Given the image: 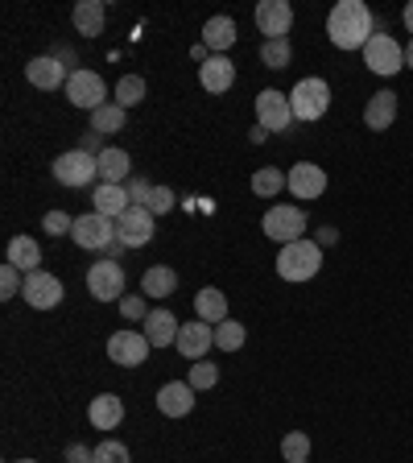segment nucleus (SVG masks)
<instances>
[{
  "instance_id": "f257e3e1",
  "label": "nucleus",
  "mask_w": 413,
  "mask_h": 463,
  "mask_svg": "<svg viewBox=\"0 0 413 463\" xmlns=\"http://www.w3.org/2000/svg\"><path fill=\"white\" fill-rule=\"evenodd\" d=\"M372 33H376V17L364 0H339L327 13V38L339 50H364Z\"/></svg>"
},
{
  "instance_id": "f03ea898",
  "label": "nucleus",
  "mask_w": 413,
  "mask_h": 463,
  "mask_svg": "<svg viewBox=\"0 0 413 463\" xmlns=\"http://www.w3.org/2000/svg\"><path fill=\"white\" fill-rule=\"evenodd\" d=\"M318 269H323V244H314V241L281 244V252H277V273H281L286 281H310Z\"/></svg>"
},
{
  "instance_id": "7ed1b4c3",
  "label": "nucleus",
  "mask_w": 413,
  "mask_h": 463,
  "mask_svg": "<svg viewBox=\"0 0 413 463\" xmlns=\"http://www.w3.org/2000/svg\"><path fill=\"white\" fill-rule=\"evenodd\" d=\"M289 108H294V120H323V112L331 108V87L327 79H298V87L289 91Z\"/></svg>"
},
{
  "instance_id": "20e7f679",
  "label": "nucleus",
  "mask_w": 413,
  "mask_h": 463,
  "mask_svg": "<svg viewBox=\"0 0 413 463\" xmlns=\"http://www.w3.org/2000/svg\"><path fill=\"white\" fill-rule=\"evenodd\" d=\"M260 228H265V236H269V241L294 244V241H302V232H306V212H302V207H289V203H277V207H269V212H265Z\"/></svg>"
},
{
  "instance_id": "39448f33",
  "label": "nucleus",
  "mask_w": 413,
  "mask_h": 463,
  "mask_svg": "<svg viewBox=\"0 0 413 463\" xmlns=\"http://www.w3.org/2000/svg\"><path fill=\"white\" fill-rule=\"evenodd\" d=\"M364 67L372 71V75H385V79H393L397 71L405 67V50L397 46L393 38H389L385 29H376L372 38H368V46H364Z\"/></svg>"
},
{
  "instance_id": "423d86ee",
  "label": "nucleus",
  "mask_w": 413,
  "mask_h": 463,
  "mask_svg": "<svg viewBox=\"0 0 413 463\" xmlns=\"http://www.w3.org/2000/svg\"><path fill=\"white\" fill-rule=\"evenodd\" d=\"M70 241L79 244V249L87 252H104L116 244V220H108V215H96L87 212L75 220V228H70Z\"/></svg>"
},
{
  "instance_id": "0eeeda50",
  "label": "nucleus",
  "mask_w": 413,
  "mask_h": 463,
  "mask_svg": "<svg viewBox=\"0 0 413 463\" xmlns=\"http://www.w3.org/2000/svg\"><path fill=\"white\" fill-rule=\"evenodd\" d=\"M257 125L265 133H294V108H289V96L277 91V87H265L257 96Z\"/></svg>"
},
{
  "instance_id": "6e6552de",
  "label": "nucleus",
  "mask_w": 413,
  "mask_h": 463,
  "mask_svg": "<svg viewBox=\"0 0 413 463\" xmlns=\"http://www.w3.org/2000/svg\"><path fill=\"white\" fill-rule=\"evenodd\" d=\"M67 99L75 108H87V112H96V108H104L108 104V87H104V79L96 75V71H70V79H67Z\"/></svg>"
},
{
  "instance_id": "1a4fd4ad",
  "label": "nucleus",
  "mask_w": 413,
  "mask_h": 463,
  "mask_svg": "<svg viewBox=\"0 0 413 463\" xmlns=\"http://www.w3.org/2000/svg\"><path fill=\"white\" fill-rule=\"evenodd\" d=\"M87 289H91V298H99V302L125 298V265H116V260H96V265L87 269Z\"/></svg>"
},
{
  "instance_id": "9d476101",
  "label": "nucleus",
  "mask_w": 413,
  "mask_h": 463,
  "mask_svg": "<svg viewBox=\"0 0 413 463\" xmlns=\"http://www.w3.org/2000/svg\"><path fill=\"white\" fill-rule=\"evenodd\" d=\"M116 241L120 249H145V244L154 241V212H145V207H128L120 220H116Z\"/></svg>"
},
{
  "instance_id": "9b49d317",
  "label": "nucleus",
  "mask_w": 413,
  "mask_h": 463,
  "mask_svg": "<svg viewBox=\"0 0 413 463\" xmlns=\"http://www.w3.org/2000/svg\"><path fill=\"white\" fill-rule=\"evenodd\" d=\"M21 298H25L33 310H54L58 302L67 298V289H62V281H58L54 273L38 269V273H25V289H21Z\"/></svg>"
},
{
  "instance_id": "f8f14e48",
  "label": "nucleus",
  "mask_w": 413,
  "mask_h": 463,
  "mask_svg": "<svg viewBox=\"0 0 413 463\" xmlns=\"http://www.w3.org/2000/svg\"><path fill=\"white\" fill-rule=\"evenodd\" d=\"M149 335L145 331H116L112 339H108V360L120 368H136L145 364V356H149Z\"/></svg>"
},
{
  "instance_id": "ddd939ff",
  "label": "nucleus",
  "mask_w": 413,
  "mask_h": 463,
  "mask_svg": "<svg viewBox=\"0 0 413 463\" xmlns=\"http://www.w3.org/2000/svg\"><path fill=\"white\" fill-rule=\"evenodd\" d=\"M54 178L62 186H87L91 178H99V162L96 154H83V149H70L54 162Z\"/></svg>"
},
{
  "instance_id": "4468645a",
  "label": "nucleus",
  "mask_w": 413,
  "mask_h": 463,
  "mask_svg": "<svg viewBox=\"0 0 413 463\" xmlns=\"http://www.w3.org/2000/svg\"><path fill=\"white\" fill-rule=\"evenodd\" d=\"M286 186L294 199H323V191H327V170L314 162H298V165H289Z\"/></svg>"
},
{
  "instance_id": "2eb2a0df",
  "label": "nucleus",
  "mask_w": 413,
  "mask_h": 463,
  "mask_svg": "<svg viewBox=\"0 0 413 463\" xmlns=\"http://www.w3.org/2000/svg\"><path fill=\"white\" fill-rule=\"evenodd\" d=\"M252 17H257V29L265 33V42L286 38L289 25H294V9H289V0H260Z\"/></svg>"
},
{
  "instance_id": "dca6fc26",
  "label": "nucleus",
  "mask_w": 413,
  "mask_h": 463,
  "mask_svg": "<svg viewBox=\"0 0 413 463\" xmlns=\"http://www.w3.org/2000/svg\"><path fill=\"white\" fill-rule=\"evenodd\" d=\"M174 347H178L186 360H202L215 347V327H211V323H202V318H194V323H183V331H178V344H174Z\"/></svg>"
},
{
  "instance_id": "f3484780",
  "label": "nucleus",
  "mask_w": 413,
  "mask_h": 463,
  "mask_svg": "<svg viewBox=\"0 0 413 463\" xmlns=\"http://www.w3.org/2000/svg\"><path fill=\"white\" fill-rule=\"evenodd\" d=\"M25 79L38 91H58V87H67V79H70V71L58 62V54H42V58H33L25 67Z\"/></svg>"
},
{
  "instance_id": "a211bd4d",
  "label": "nucleus",
  "mask_w": 413,
  "mask_h": 463,
  "mask_svg": "<svg viewBox=\"0 0 413 463\" xmlns=\"http://www.w3.org/2000/svg\"><path fill=\"white\" fill-rule=\"evenodd\" d=\"M157 410L165 418H186L194 410V389L191 381H170V385L157 389Z\"/></svg>"
},
{
  "instance_id": "6ab92c4d",
  "label": "nucleus",
  "mask_w": 413,
  "mask_h": 463,
  "mask_svg": "<svg viewBox=\"0 0 413 463\" xmlns=\"http://www.w3.org/2000/svg\"><path fill=\"white\" fill-rule=\"evenodd\" d=\"M199 83L211 91V96H223L231 83H236V62H231L228 54H215V58H207L199 67Z\"/></svg>"
},
{
  "instance_id": "aec40b11",
  "label": "nucleus",
  "mask_w": 413,
  "mask_h": 463,
  "mask_svg": "<svg viewBox=\"0 0 413 463\" xmlns=\"http://www.w3.org/2000/svg\"><path fill=\"white\" fill-rule=\"evenodd\" d=\"M87 418H91L96 430H116V426L125 422V402L116 393H99V397H91V405H87Z\"/></svg>"
},
{
  "instance_id": "412c9836",
  "label": "nucleus",
  "mask_w": 413,
  "mask_h": 463,
  "mask_svg": "<svg viewBox=\"0 0 413 463\" xmlns=\"http://www.w3.org/2000/svg\"><path fill=\"white\" fill-rule=\"evenodd\" d=\"M178 331H183V323H178V318H174L165 307L149 310V318H145V335H149V344H154V347L178 344Z\"/></svg>"
},
{
  "instance_id": "4be33fe9",
  "label": "nucleus",
  "mask_w": 413,
  "mask_h": 463,
  "mask_svg": "<svg viewBox=\"0 0 413 463\" xmlns=\"http://www.w3.org/2000/svg\"><path fill=\"white\" fill-rule=\"evenodd\" d=\"M128 207H133V194H128V186H112V183H99L96 186V215L120 220Z\"/></svg>"
},
{
  "instance_id": "5701e85b",
  "label": "nucleus",
  "mask_w": 413,
  "mask_h": 463,
  "mask_svg": "<svg viewBox=\"0 0 413 463\" xmlns=\"http://www.w3.org/2000/svg\"><path fill=\"white\" fill-rule=\"evenodd\" d=\"M393 120H397V96L393 91H376V96L368 99V108H364V125L376 128V133H385Z\"/></svg>"
},
{
  "instance_id": "b1692460",
  "label": "nucleus",
  "mask_w": 413,
  "mask_h": 463,
  "mask_svg": "<svg viewBox=\"0 0 413 463\" xmlns=\"http://www.w3.org/2000/svg\"><path fill=\"white\" fill-rule=\"evenodd\" d=\"M96 162H99V183H112V186H125L128 170H133L128 154H125V149H116V145H108Z\"/></svg>"
},
{
  "instance_id": "393cba45",
  "label": "nucleus",
  "mask_w": 413,
  "mask_h": 463,
  "mask_svg": "<svg viewBox=\"0 0 413 463\" xmlns=\"http://www.w3.org/2000/svg\"><path fill=\"white\" fill-rule=\"evenodd\" d=\"M194 315L202 318V323H211V327H220L223 318H228V298H223V289L207 286L194 294Z\"/></svg>"
},
{
  "instance_id": "a878e982",
  "label": "nucleus",
  "mask_w": 413,
  "mask_h": 463,
  "mask_svg": "<svg viewBox=\"0 0 413 463\" xmlns=\"http://www.w3.org/2000/svg\"><path fill=\"white\" fill-rule=\"evenodd\" d=\"M70 21H75V29L83 38H99L104 33V0H79Z\"/></svg>"
},
{
  "instance_id": "bb28decb",
  "label": "nucleus",
  "mask_w": 413,
  "mask_h": 463,
  "mask_svg": "<svg viewBox=\"0 0 413 463\" xmlns=\"http://www.w3.org/2000/svg\"><path fill=\"white\" fill-rule=\"evenodd\" d=\"M236 21L231 17H211L207 25H202V46L207 50H215V54H223V50H231L236 46Z\"/></svg>"
},
{
  "instance_id": "cd10ccee",
  "label": "nucleus",
  "mask_w": 413,
  "mask_h": 463,
  "mask_svg": "<svg viewBox=\"0 0 413 463\" xmlns=\"http://www.w3.org/2000/svg\"><path fill=\"white\" fill-rule=\"evenodd\" d=\"M9 265H17L21 273H38L42 244L33 241V236H13V241H9Z\"/></svg>"
},
{
  "instance_id": "c85d7f7f",
  "label": "nucleus",
  "mask_w": 413,
  "mask_h": 463,
  "mask_svg": "<svg viewBox=\"0 0 413 463\" xmlns=\"http://www.w3.org/2000/svg\"><path fill=\"white\" fill-rule=\"evenodd\" d=\"M141 289H145V298H170L174 289H178V273L170 265H149L141 278Z\"/></svg>"
},
{
  "instance_id": "c756f323",
  "label": "nucleus",
  "mask_w": 413,
  "mask_h": 463,
  "mask_svg": "<svg viewBox=\"0 0 413 463\" xmlns=\"http://www.w3.org/2000/svg\"><path fill=\"white\" fill-rule=\"evenodd\" d=\"M125 116H128V108H120V104H104V108H96V112H91V128H96L99 137L120 133V128H125Z\"/></svg>"
},
{
  "instance_id": "7c9ffc66",
  "label": "nucleus",
  "mask_w": 413,
  "mask_h": 463,
  "mask_svg": "<svg viewBox=\"0 0 413 463\" xmlns=\"http://www.w3.org/2000/svg\"><path fill=\"white\" fill-rule=\"evenodd\" d=\"M286 191V174L277 170V165H265V170L252 174V194L257 199H273V194Z\"/></svg>"
},
{
  "instance_id": "2f4dec72",
  "label": "nucleus",
  "mask_w": 413,
  "mask_h": 463,
  "mask_svg": "<svg viewBox=\"0 0 413 463\" xmlns=\"http://www.w3.org/2000/svg\"><path fill=\"white\" fill-rule=\"evenodd\" d=\"M244 339H249V327L236 323V318H223L220 327H215V347H223V352H240Z\"/></svg>"
},
{
  "instance_id": "473e14b6",
  "label": "nucleus",
  "mask_w": 413,
  "mask_h": 463,
  "mask_svg": "<svg viewBox=\"0 0 413 463\" xmlns=\"http://www.w3.org/2000/svg\"><path fill=\"white\" fill-rule=\"evenodd\" d=\"M289 58H294V46H289V38H273L260 46V62L269 71H286L289 67Z\"/></svg>"
},
{
  "instance_id": "72a5a7b5",
  "label": "nucleus",
  "mask_w": 413,
  "mask_h": 463,
  "mask_svg": "<svg viewBox=\"0 0 413 463\" xmlns=\"http://www.w3.org/2000/svg\"><path fill=\"white\" fill-rule=\"evenodd\" d=\"M174 203H178V194H174L170 186H149L136 207H145V212H154V215H165V212H174Z\"/></svg>"
},
{
  "instance_id": "f704fd0d",
  "label": "nucleus",
  "mask_w": 413,
  "mask_h": 463,
  "mask_svg": "<svg viewBox=\"0 0 413 463\" xmlns=\"http://www.w3.org/2000/svg\"><path fill=\"white\" fill-rule=\"evenodd\" d=\"M145 99V79L141 75H125L116 83V104L120 108H136Z\"/></svg>"
},
{
  "instance_id": "c9c22d12",
  "label": "nucleus",
  "mask_w": 413,
  "mask_h": 463,
  "mask_svg": "<svg viewBox=\"0 0 413 463\" xmlns=\"http://www.w3.org/2000/svg\"><path fill=\"white\" fill-rule=\"evenodd\" d=\"M281 455H286V463H306L310 459V434L289 430L286 439H281Z\"/></svg>"
},
{
  "instance_id": "e433bc0d",
  "label": "nucleus",
  "mask_w": 413,
  "mask_h": 463,
  "mask_svg": "<svg viewBox=\"0 0 413 463\" xmlns=\"http://www.w3.org/2000/svg\"><path fill=\"white\" fill-rule=\"evenodd\" d=\"M91 463H133V455H128L125 443H116V439H104V443L96 447V459Z\"/></svg>"
},
{
  "instance_id": "4c0bfd02",
  "label": "nucleus",
  "mask_w": 413,
  "mask_h": 463,
  "mask_svg": "<svg viewBox=\"0 0 413 463\" xmlns=\"http://www.w3.org/2000/svg\"><path fill=\"white\" fill-rule=\"evenodd\" d=\"M215 381H220V368L207 364V360H194L191 364V389L199 393V389H211Z\"/></svg>"
},
{
  "instance_id": "58836bf2",
  "label": "nucleus",
  "mask_w": 413,
  "mask_h": 463,
  "mask_svg": "<svg viewBox=\"0 0 413 463\" xmlns=\"http://www.w3.org/2000/svg\"><path fill=\"white\" fill-rule=\"evenodd\" d=\"M17 289H25L21 286V269L17 265H5V269H0V294H5V298H17Z\"/></svg>"
},
{
  "instance_id": "ea45409f",
  "label": "nucleus",
  "mask_w": 413,
  "mask_h": 463,
  "mask_svg": "<svg viewBox=\"0 0 413 463\" xmlns=\"http://www.w3.org/2000/svg\"><path fill=\"white\" fill-rule=\"evenodd\" d=\"M42 228L50 232V236H62V232L75 228V220H70L67 212H46V220H42Z\"/></svg>"
},
{
  "instance_id": "a19ab883",
  "label": "nucleus",
  "mask_w": 413,
  "mask_h": 463,
  "mask_svg": "<svg viewBox=\"0 0 413 463\" xmlns=\"http://www.w3.org/2000/svg\"><path fill=\"white\" fill-rule=\"evenodd\" d=\"M120 310H125V318H149V307H145V298H120Z\"/></svg>"
},
{
  "instance_id": "79ce46f5",
  "label": "nucleus",
  "mask_w": 413,
  "mask_h": 463,
  "mask_svg": "<svg viewBox=\"0 0 413 463\" xmlns=\"http://www.w3.org/2000/svg\"><path fill=\"white\" fill-rule=\"evenodd\" d=\"M67 459L70 463H91V459H96V451H87V447L75 443V447H67Z\"/></svg>"
},
{
  "instance_id": "37998d69",
  "label": "nucleus",
  "mask_w": 413,
  "mask_h": 463,
  "mask_svg": "<svg viewBox=\"0 0 413 463\" xmlns=\"http://www.w3.org/2000/svg\"><path fill=\"white\" fill-rule=\"evenodd\" d=\"M79 149H83V154H91V149H96V157L104 154V149H99V133H96V128H87V133H83V145H79Z\"/></svg>"
},
{
  "instance_id": "c03bdc74",
  "label": "nucleus",
  "mask_w": 413,
  "mask_h": 463,
  "mask_svg": "<svg viewBox=\"0 0 413 463\" xmlns=\"http://www.w3.org/2000/svg\"><path fill=\"white\" fill-rule=\"evenodd\" d=\"M145 191H149V183H141V178H136V183H128V194H133V203H141Z\"/></svg>"
},
{
  "instance_id": "a18cd8bd",
  "label": "nucleus",
  "mask_w": 413,
  "mask_h": 463,
  "mask_svg": "<svg viewBox=\"0 0 413 463\" xmlns=\"http://www.w3.org/2000/svg\"><path fill=\"white\" fill-rule=\"evenodd\" d=\"M207 54H211V50L202 46V42H199V46H191V58H194V62H207Z\"/></svg>"
},
{
  "instance_id": "49530a36",
  "label": "nucleus",
  "mask_w": 413,
  "mask_h": 463,
  "mask_svg": "<svg viewBox=\"0 0 413 463\" xmlns=\"http://www.w3.org/2000/svg\"><path fill=\"white\" fill-rule=\"evenodd\" d=\"M401 17H405V29H409V33H413V0H409V5H405V13H401Z\"/></svg>"
},
{
  "instance_id": "de8ad7c7",
  "label": "nucleus",
  "mask_w": 413,
  "mask_h": 463,
  "mask_svg": "<svg viewBox=\"0 0 413 463\" xmlns=\"http://www.w3.org/2000/svg\"><path fill=\"white\" fill-rule=\"evenodd\" d=\"M405 67H413V38H409V46H405Z\"/></svg>"
},
{
  "instance_id": "09e8293b",
  "label": "nucleus",
  "mask_w": 413,
  "mask_h": 463,
  "mask_svg": "<svg viewBox=\"0 0 413 463\" xmlns=\"http://www.w3.org/2000/svg\"><path fill=\"white\" fill-rule=\"evenodd\" d=\"M17 463H38V459H17Z\"/></svg>"
}]
</instances>
